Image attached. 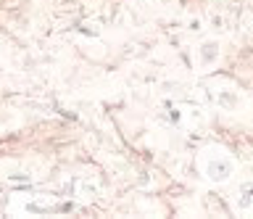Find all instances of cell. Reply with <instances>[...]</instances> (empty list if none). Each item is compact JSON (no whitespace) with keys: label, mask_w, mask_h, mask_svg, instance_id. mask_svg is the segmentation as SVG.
<instances>
[{"label":"cell","mask_w":253,"mask_h":219,"mask_svg":"<svg viewBox=\"0 0 253 219\" xmlns=\"http://www.w3.org/2000/svg\"><path fill=\"white\" fill-rule=\"evenodd\" d=\"M198 167H201V175L209 179V182L221 185V182H227V179H232L237 164L224 148H206L201 153V159H198Z\"/></svg>","instance_id":"6da1fadb"},{"label":"cell","mask_w":253,"mask_h":219,"mask_svg":"<svg viewBox=\"0 0 253 219\" xmlns=\"http://www.w3.org/2000/svg\"><path fill=\"white\" fill-rule=\"evenodd\" d=\"M219 58H221V43L219 40H203L198 45V66L201 69L216 66Z\"/></svg>","instance_id":"7a4b0ae2"},{"label":"cell","mask_w":253,"mask_h":219,"mask_svg":"<svg viewBox=\"0 0 253 219\" xmlns=\"http://www.w3.org/2000/svg\"><path fill=\"white\" fill-rule=\"evenodd\" d=\"M213 100H216V106L224 108V111H235V108L240 106V92L232 90V88H219Z\"/></svg>","instance_id":"3957f363"},{"label":"cell","mask_w":253,"mask_h":219,"mask_svg":"<svg viewBox=\"0 0 253 219\" xmlns=\"http://www.w3.org/2000/svg\"><path fill=\"white\" fill-rule=\"evenodd\" d=\"M237 209L243 211V214H248L253 209V185L251 182H243L240 185V195H237Z\"/></svg>","instance_id":"277c9868"}]
</instances>
